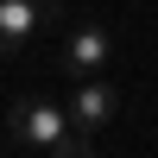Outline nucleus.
<instances>
[{"label": "nucleus", "instance_id": "nucleus-1", "mask_svg": "<svg viewBox=\"0 0 158 158\" xmlns=\"http://www.w3.org/2000/svg\"><path fill=\"white\" fill-rule=\"evenodd\" d=\"M6 127H13V139H19V146L51 152V158H76V152L89 146V127H76V114H70V108H57V101H44V95L13 101Z\"/></svg>", "mask_w": 158, "mask_h": 158}, {"label": "nucleus", "instance_id": "nucleus-2", "mask_svg": "<svg viewBox=\"0 0 158 158\" xmlns=\"http://www.w3.org/2000/svg\"><path fill=\"white\" fill-rule=\"evenodd\" d=\"M114 63V32L101 19H76L63 25V76L70 82H82V76H101Z\"/></svg>", "mask_w": 158, "mask_h": 158}, {"label": "nucleus", "instance_id": "nucleus-3", "mask_svg": "<svg viewBox=\"0 0 158 158\" xmlns=\"http://www.w3.org/2000/svg\"><path fill=\"white\" fill-rule=\"evenodd\" d=\"M70 114H76V127H108L114 114H120V89L114 82H101V76H82L76 82V95H70Z\"/></svg>", "mask_w": 158, "mask_h": 158}, {"label": "nucleus", "instance_id": "nucleus-4", "mask_svg": "<svg viewBox=\"0 0 158 158\" xmlns=\"http://www.w3.org/2000/svg\"><path fill=\"white\" fill-rule=\"evenodd\" d=\"M38 25H44L38 0H0V57H13V51H19Z\"/></svg>", "mask_w": 158, "mask_h": 158}, {"label": "nucleus", "instance_id": "nucleus-5", "mask_svg": "<svg viewBox=\"0 0 158 158\" xmlns=\"http://www.w3.org/2000/svg\"><path fill=\"white\" fill-rule=\"evenodd\" d=\"M38 13H44V25H63V0H38Z\"/></svg>", "mask_w": 158, "mask_h": 158}]
</instances>
